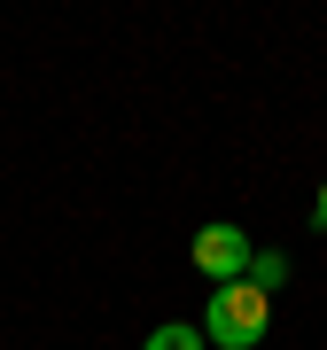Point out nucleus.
<instances>
[{"instance_id": "obj_3", "label": "nucleus", "mask_w": 327, "mask_h": 350, "mask_svg": "<svg viewBox=\"0 0 327 350\" xmlns=\"http://www.w3.org/2000/svg\"><path fill=\"white\" fill-rule=\"evenodd\" d=\"M241 280H250V288H265V296H280V288H289V257H280V250H257Z\"/></svg>"}, {"instance_id": "obj_4", "label": "nucleus", "mask_w": 327, "mask_h": 350, "mask_svg": "<svg viewBox=\"0 0 327 350\" xmlns=\"http://www.w3.org/2000/svg\"><path fill=\"white\" fill-rule=\"evenodd\" d=\"M140 350H211V342H202V327H187V319H164Z\"/></svg>"}, {"instance_id": "obj_2", "label": "nucleus", "mask_w": 327, "mask_h": 350, "mask_svg": "<svg viewBox=\"0 0 327 350\" xmlns=\"http://www.w3.org/2000/svg\"><path fill=\"white\" fill-rule=\"evenodd\" d=\"M250 234H241V226H226V218H211V226H202V234H195V265H202V273H211V288H226V280H241V273H250Z\"/></svg>"}, {"instance_id": "obj_5", "label": "nucleus", "mask_w": 327, "mask_h": 350, "mask_svg": "<svg viewBox=\"0 0 327 350\" xmlns=\"http://www.w3.org/2000/svg\"><path fill=\"white\" fill-rule=\"evenodd\" d=\"M312 226H319V234H327V187H319V202H312Z\"/></svg>"}, {"instance_id": "obj_1", "label": "nucleus", "mask_w": 327, "mask_h": 350, "mask_svg": "<svg viewBox=\"0 0 327 350\" xmlns=\"http://www.w3.org/2000/svg\"><path fill=\"white\" fill-rule=\"evenodd\" d=\"M265 327H273V296L250 280H226L211 288V304H202V342L211 350H257Z\"/></svg>"}]
</instances>
